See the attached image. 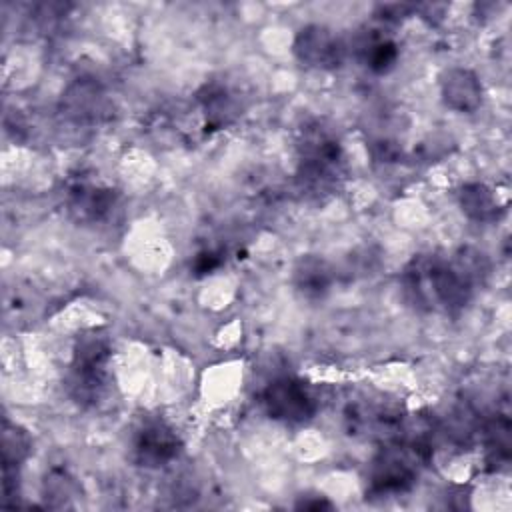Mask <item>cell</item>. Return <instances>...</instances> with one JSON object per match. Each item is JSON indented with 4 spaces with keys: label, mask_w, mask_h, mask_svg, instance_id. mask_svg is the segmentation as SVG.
I'll return each instance as SVG.
<instances>
[{
    "label": "cell",
    "mask_w": 512,
    "mask_h": 512,
    "mask_svg": "<svg viewBox=\"0 0 512 512\" xmlns=\"http://www.w3.org/2000/svg\"><path fill=\"white\" fill-rule=\"evenodd\" d=\"M298 178L310 192H326L342 176V146L336 134L322 122L302 128L298 138Z\"/></svg>",
    "instance_id": "obj_1"
},
{
    "label": "cell",
    "mask_w": 512,
    "mask_h": 512,
    "mask_svg": "<svg viewBox=\"0 0 512 512\" xmlns=\"http://www.w3.org/2000/svg\"><path fill=\"white\" fill-rule=\"evenodd\" d=\"M428 458V444H416L400 438L386 444L372 460L368 492L372 496H390L410 490Z\"/></svg>",
    "instance_id": "obj_2"
},
{
    "label": "cell",
    "mask_w": 512,
    "mask_h": 512,
    "mask_svg": "<svg viewBox=\"0 0 512 512\" xmlns=\"http://www.w3.org/2000/svg\"><path fill=\"white\" fill-rule=\"evenodd\" d=\"M262 404L272 420L302 424L316 414L318 402L310 388L298 378H278L262 394Z\"/></svg>",
    "instance_id": "obj_3"
},
{
    "label": "cell",
    "mask_w": 512,
    "mask_h": 512,
    "mask_svg": "<svg viewBox=\"0 0 512 512\" xmlns=\"http://www.w3.org/2000/svg\"><path fill=\"white\" fill-rule=\"evenodd\" d=\"M292 50L302 66L316 70L338 68L346 58L344 42L334 34V30L322 24L304 26L296 34Z\"/></svg>",
    "instance_id": "obj_4"
},
{
    "label": "cell",
    "mask_w": 512,
    "mask_h": 512,
    "mask_svg": "<svg viewBox=\"0 0 512 512\" xmlns=\"http://www.w3.org/2000/svg\"><path fill=\"white\" fill-rule=\"evenodd\" d=\"M180 438L164 420H144L134 432L132 454L144 468H160L180 454Z\"/></svg>",
    "instance_id": "obj_5"
},
{
    "label": "cell",
    "mask_w": 512,
    "mask_h": 512,
    "mask_svg": "<svg viewBox=\"0 0 512 512\" xmlns=\"http://www.w3.org/2000/svg\"><path fill=\"white\" fill-rule=\"evenodd\" d=\"M108 110L106 94L96 80L78 78L62 94V112L74 124H96L106 118Z\"/></svg>",
    "instance_id": "obj_6"
},
{
    "label": "cell",
    "mask_w": 512,
    "mask_h": 512,
    "mask_svg": "<svg viewBox=\"0 0 512 512\" xmlns=\"http://www.w3.org/2000/svg\"><path fill=\"white\" fill-rule=\"evenodd\" d=\"M116 190L92 182H76L68 188L66 208L80 224H94L104 220L116 204Z\"/></svg>",
    "instance_id": "obj_7"
},
{
    "label": "cell",
    "mask_w": 512,
    "mask_h": 512,
    "mask_svg": "<svg viewBox=\"0 0 512 512\" xmlns=\"http://www.w3.org/2000/svg\"><path fill=\"white\" fill-rule=\"evenodd\" d=\"M440 94L454 112H474L482 104V84L468 68H448L440 76Z\"/></svg>",
    "instance_id": "obj_8"
},
{
    "label": "cell",
    "mask_w": 512,
    "mask_h": 512,
    "mask_svg": "<svg viewBox=\"0 0 512 512\" xmlns=\"http://www.w3.org/2000/svg\"><path fill=\"white\" fill-rule=\"evenodd\" d=\"M108 384H110L108 366L70 364L66 388L70 398L80 406H96L106 396Z\"/></svg>",
    "instance_id": "obj_9"
},
{
    "label": "cell",
    "mask_w": 512,
    "mask_h": 512,
    "mask_svg": "<svg viewBox=\"0 0 512 512\" xmlns=\"http://www.w3.org/2000/svg\"><path fill=\"white\" fill-rule=\"evenodd\" d=\"M458 202L462 212L474 222H496L506 210L498 194L482 182L464 184L458 192Z\"/></svg>",
    "instance_id": "obj_10"
},
{
    "label": "cell",
    "mask_w": 512,
    "mask_h": 512,
    "mask_svg": "<svg viewBox=\"0 0 512 512\" xmlns=\"http://www.w3.org/2000/svg\"><path fill=\"white\" fill-rule=\"evenodd\" d=\"M332 280L334 274L330 264L318 256H302L294 266V288L308 300L322 298L330 290Z\"/></svg>",
    "instance_id": "obj_11"
},
{
    "label": "cell",
    "mask_w": 512,
    "mask_h": 512,
    "mask_svg": "<svg viewBox=\"0 0 512 512\" xmlns=\"http://www.w3.org/2000/svg\"><path fill=\"white\" fill-rule=\"evenodd\" d=\"M198 100L206 114V128H210V130L224 128L238 114V104H236L232 92L224 84H214V82L206 84L200 90Z\"/></svg>",
    "instance_id": "obj_12"
},
{
    "label": "cell",
    "mask_w": 512,
    "mask_h": 512,
    "mask_svg": "<svg viewBox=\"0 0 512 512\" xmlns=\"http://www.w3.org/2000/svg\"><path fill=\"white\" fill-rule=\"evenodd\" d=\"M358 52H360L364 64L376 74L388 72L398 60L396 42L386 36L374 34V32L364 36V40L358 44Z\"/></svg>",
    "instance_id": "obj_13"
},
{
    "label": "cell",
    "mask_w": 512,
    "mask_h": 512,
    "mask_svg": "<svg viewBox=\"0 0 512 512\" xmlns=\"http://www.w3.org/2000/svg\"><path fill=\"white\" fill-rule=\"evenodd\" d=\"M110 352V340L102 330H86L74 342L72 364L108 366Z\"/></svg>",
    "instance_id": "obj_14"
},
{
    "label": "cell",
    "mask_w": 512,
    "mask_h": 512,
    "mask_svg": "<svg viewBox=\"0 0 512 512\" xmlns=\"http://www.w3.org/2000/svg\"><path fill=\"white\" fill-rule=\"evenodd\" d=\"M484 444H486V460L492 468L506 464L510 458V420L504 414L492 418L484 428Z\"/></svg>",
    "instance_id": "obj_15"
},
{
    "label": "cell",
    "mask_w": 512,
    "mask_h": 512,
    "mask_svg": "<svg viewBox=\"0 0 512 512\" xmlns=\"http://www.w3.org/2000/svg\"><path fill=\"white\" fill-rule=\"evenodd\" d=\"M32 440L26 430L4 420L2 428V464L4 468H18L30 454Z\"/></svg>",
    "instance_id": "obj_16"
},
{
    "label": "cell",
    "mask_w": 512,
    "mask_h": 512,
    "mask_svg": "<svg viewBox=\"0 0 512 512\" xmlns=\"http://www.w3.org/2000/svg\"><path fill=\"white\" fill-rule=\"evenodd\" d=\"M76 494V482L74 478L62 470L54 468L44 478V496L50 500L52 506H64L66 500H70Z\"/></svg>",
    "instance_id": "obj_17"
},
{
    "label": "cell",
    "mask_w": 512,
    "mask_h": 512,
    "mask_svg": "<svg viewBox=\"0 0 512 512\" xmlns=\"http://www.w3.org/2000/svg\"><path fill=\"white\" fill-rule=\"evenodd\" d=\"M452 264L468 278V282L472 286L482 282L488 276V270H490L488 258L482 252L474 250V248H462L456 254V258L452 260Z\"/></svg>",
    "instance_id": "obj_18"
},
{
    "label": "cell",
    "mask_w": 512,
    "mask_h": 512,
    "mask_svg": "<svg viewBox=\"0 0 512 512\" xmlns=\"http://www.w3.org/2000/svg\"><path fill=\"white\" fill-rule=\"evenodd\" d=\"M220 262H222V258H220L218 252H214V250H202L200 254H196V258H194V262H192V268H194V272H196L198 276H202V274H208V272L216 270V268L220 266Z\"/></svg>",
    "instance_id": "obj_19"
},
{
    "label": "cell",
    "mask_w": 512,
    "mask_h": 512,
    "mask_svg": "<svg viewBox=\"0 0 512 512\" xmlns=\"http://www.w3.org/2000/svg\"><path fill=\"white\" fill-rule=\"evenodd\" d=\"M298 508H306V510H322V508H332V504L320 498V500H314V502L304 500V502H300V504H298Z\"/></svg>",
    "instance_id": "obj_20"
}]
</instances>
